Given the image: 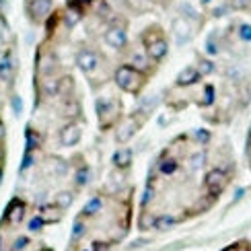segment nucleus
Masks as SVG:
<instances>
[{"instance_id":"1","label":"nucleus","mask_w":251,"mask_h":251,"mask_svg":"<svg viewBox=\"0 0 251 251\" xmlns=\"http://www.w3.org/2000/svg\"><path fill=\"white\" fill-rule=\"evenodd\" d=\"M142 46H144V51L154 64H161V62L167 58L169 54V41L165 37V31L161 25H149L144 31H142Z\"/></svg>"},{"instance_id":"2","label":"nucleus","mask_w":251,"mask_h":251,"mask_svg":"<svg viewBox=\"0 0 251 251\" xmlns=\"http://www.w3.org/2000/svg\"><path fill=\"white\" fill-rule=\"evenodd\" d=\"M113 80H116V85L124 93H128V95H140V91L146 87V82H149V75L132 64H120L116 68V72H113Z\"/></svg>"},{"instance_id":"3","label":"nucleus","mask_w":251,"mask_h":251,"mask_svg":"<svg viewBox=\"0 0 251 251\" xmlns=\"http://www.w3.org/2000/svg\"><path fill=\"white\" fill-rule=\"evenodd\" d=\"M120 111H122V105L116 99H99L97 101V113H99L101 128L103 130L111 128V126L120 120Z\"/></svg>"},{"instance_id":"4","label":"nucleus","mask_w":251,"mask_h":251,"mask_svg":"<svg viewBox=\"0 0 251 251\" xmlns=\"http://www.w3.org/2000/svg\"><path fill=\"white\" fill-rule=\"evenodd\" d=\"M226 185H228V175L223 169H212L204 177V190L208 192L210 198H218L225 192Z\"/></svg>"},{"instance_id":"5","label":"nucleus","mask_w":251,"mask_h":251,"mask_svg":"<svg viewBox=\"0 0 251 251\" xmlns=\"http://www.w3.org/2000/svg\"><path fill=\"white\" fill-rule=\"evenodd\" d=\"M103 39H105V44L113 50H124L128 46V29L126 25H120V23H113L105 29V33H103Z\"/></svg>"},{"instance_id":"6","label":"nucleus","mask_w":251,"mask_h":251,"mask_svg":"<svg viewBox=\"0 0 251 251\" xmlns=\"http://www.w3.org/2000/svg\"><path fill=\"white\" fill-rule=\"evenodd\" d=\"M99 64H101L99 56L89 48H82L76 54V66L85 72V75H93L95 70H99Z\"/></svg>"},{"instance_id":"7","label":"nucleus","mask_w":251,"mask_h":251,"mask_svg":"<svg viewBox=\"0 0 251 251\" xmlns=\"http://www.w3.org/2000/svg\"><path fill=\"white\" fill-rule=\"evenodd\" d=\"M51 8H54V0H29L27 2V15L31 21H44Z\"/></svg>"},{"instance_id":"8","label":"nucleus","mask_w":251,"mask_h":251,"mask_svg":"<svg viewBox=\"0 0 251 251\" xmlns=\"http://www.w3.org/2000/svg\"><path fill=\"white\" fill-rule=\"evenodd\" d=\"M82 138V130L78 124H66L64 128L60 130V144L62 146H76Z\"/></svg>"},{"instance_id":"9","label":"nucleus","mask_w":251,"mask_h":251,"mask_svg":"<svg viewBox=\"0 0 251 251\" xmlns=\"http://www.w3.org/2000/svg\"><path fill=\"white\" fill-rule=\"evenodd\" d=\"M202 78V75H200V70H198L196 66H185L179 75L175 76V87H179V89H183V87H192V85H196L198 80Z\"/></svg>"},{"instance_id":"10","label":"nucleus","mask_w":251,"mask_h":251,"mask_svg":"<svg viewBox=\"0 0 251 251\" xmlns=\"http://www.w3.org/2000/svg\"><path fill=\"white\" fill-rule=\"evenodd\" d=\"M173 35H175V39H177V44L179 46L187 44V41L192 39V27H190V23H187V19L177 17L173 21Z\"/></svg>"},{"instance_id":"11","label":"nucleus","mask_w":251,"mask_h":251,"mask_svg":"<svg viewBox=\"0 0 251 251\" xmlns=\"http://www.w3.org/2000/svg\"><path fill=\"white\" fill-rule=\"evenodd\" d=\"M23 216H25V204L21 202V200H13V202L8 204L6 212H4L6 223H10V225H19L21 221H23Z\"/></svg>"},{"instance_id":"12","label":"nucleus","mask_w":251,"mask_h":251,"mask_svg":"<svg viewBox=\"0 0 251 251\" xmlns=\"http://www.w3.org/2000/svg\"><path fill=\"white\" fill-rule=\"evenodd\" d=\"M140 124H142V122H136V116H132V118L126 120V122L120 126V130H118V142H128L132 136L138 132Z\"/></svg>"},{"instance_id":"13","label":"nucleus","mask_w":251,"mask_h":251,"mask_svg":"<svg viewBox=\"0 0 251 251\" xmlns=\"http://www.w3.org/2000/svg\"><path fill=\"white\" fill-rule=\"evenodd\" d=\"M132 159H134V152L130 149H120L113 154V165H116L118 169H128L132 165Z\"/></svg>"},{"instance_id":"14","label":"nucleus","mask_w":251,"mask_h":251,"mask_svg":"<svg viewBox=\"0 0 251 251\" xmlns=\"http://www.w3.org/2000/svg\"><path fill=\"white\" fill-rule=\"evenodd\" d=\"M13 70H15V62H13V56L8 54L2 56V60H0V80L8 82L10 78H13Z\"/></svg>"},{"instance_id":"15","label":"nucleus","mask_w":251,"mask_h":251,"mask_svg":"<svg viewBox=\"0 0 251 251\" xmlns=\"http://www.w3.org/2000/svg\"><path fill=\"white\" fill-rule=\"evenodd\" d=\"M208 13H210L214 19H221L228 13H233V10H231V6H228L226 0H216V2H212L210 6H208Z\"/></svg>"},{"instance_id":"16","label":"nucleus","mask_w":251,"mask_h":251,"mask_svg":"<svg viewBox=\"0 0 251 251\" xmlns=\"http://www.w3.org/2000/svg\"><path fill=\"white\" fill-rule=\"evenodd\" d=\"M151 64H154V62L146 56V51L144 54H140V51H136V54L132 56V66H136L138 70H142V72H146L149 75V70H151Z\"/></svg>"},{"instance_id":"17","label":"nucleus","mask_w":251,"mask_h":251,"mask_svg":"<svg viewBox=\"0 0 251 251\" xmlns=\"http://www.w3.org/2000/svg\"><path fill=\"white\" fill-rule=\"evenodd\" d=\"M101 208H103V198L95 196V198H91L85 206H82V214L85 216H97L101 212Z\"/></svg>"},{"instance_id":"18","label":"nucleus","mask_w":251,"mask_h":251,"mask_svg":"<svg viewBox=\"0 0 251 251\" xmlns=\"http://www.w3.org/2000/svg\"><path fill=\"white\" fill-rule=\"evenodd\" d=\"M177 167H179V163H177V159H173V156H165V159L159 161V171L163 175H173L177 171Z\"/></svg>"},{"instance_id":"19","label":"nucleus","mask_w":251,"mask_h":251,"mask_svg":"<svg viewBox=\"0 0 251 251\" xmlns=\"http://www.w3.org/2000/svg\"><path fill=\"white\" fill-rule=\"evenodd\" d=\"M25 140H27V144H25V151L33 152L35 149H39V142H41V138H39V134H37L33 128H27V132H25Z\"/></svg>"},{"instance_id":"20","label":"nucleus","mask_w":251,"mask_h":251,"mask_svg":"<svg viewBox=\"0 0 251 251\" xmlns=\"http://www.w3.org/2000/svg\"><path fill=\"white\" fill-rule=\"evenodd\" d=\"M233 13H251V0H226Z\"/></svg>"},{"instance_id":"21","label":"nucleus","mask_w":251,"mask_h":251,"mask_svg":"<svg viewBox=\"0 0 251 251\" xmlns=\"http://www.w3.org/2000/svg\"><path fill=\"white\" fill-rule=\"evenodd\" d=\"M175 218L169 216V214H163V216H156V221H154V228H159V231H167V228H171L175 226Z\"/></svg>"},{"instance_id":"22","label":"nucleus","mask_w":251,"mask_h":251,"mask_svg":"<svg viewBox=\"0 0 251 251\" xmlns=\"http://www.w3.org/2000/svg\"><path fill=\"white\" fill-rule=\"evenodd\" d=\"M54 204L60 208V210H66V208L72 204V194L70 192H62L54 198Z\"/></svg>"},{"instance_id":"23","label":"nucleus","mask_w":251,"mask_h":251,"mask_svg":"<svg viewBox=\"0 0 251 251\" xmlns=\"http://www.w3.org/2000/svg\"><path fill=\"white\" fill-rule=\"evenodd\" d=\"M54 66H56L54 56H44V58L39 60V70H41V75H50V72L54 70Z\"/></svg>"},{"instance_id":"24","label":"nucleus","mask_w":251,"mask_h":251,"mask_svg":"<svg viewBox=\"0 0 251 251\" xmlns=\"http://www.w3.org/2000/svg\"><path fill=\"white\" fill-rule=\"evenodd\" d=\"M75 179H76V185H87L89 181H91V171H89V167L85 165V167H80V169L76 171V175H75Z\"/></svg>"},{"instance_id":"25","label":"nucleus","mask_w":251,"mask_h":251,"mask_svg":"<svg viewBox=\"0 0 251 251\" xmlns=\"http://www.w3.org/2000/svg\"><path fill=\"white\" fill-rule=\"evenodd\" d=\"M196 68L200 70V75H202V76H208V75H212V72H214V62L202 58L200 62H198V66H196Z\"/></svg>"},{"instance_id":"26","label":"nucleus","mask_w":251,"mask_h":251,"mask_svg":"<svg viewBox=\"0 0 251 251\" xmlns=\"http://www.w3.org/2000/svg\"><path fill=\"white\" fill-rule=\"evenodd\" d=\"M237 35L245 44H251V23H241L237 27Z\"/></svg>"},{"instance_id":"27","label":"nucleus","mask_w":251,"mask_h":251,"mask_svg":"<svg viewBox=\"0 0 251 251\" xmlns=\"http://www.w3.org/2000/svg\"><path fill=\"white\" fill-rule=\"evenodd\" d=\"M44 91H46V95H48V97H54V95H58V93H60V80H56V78H50V80H46Z\"/></svg>"},{"instance_id":"28","label":"nucleus","mask_w":251,"mask_h":251,"mask_svg":"<svg viewBox=\"0 0 251 251\" xmlns=\"http://www.w3.org/2000/svg\"><path fill=\"white\" fill-rule=\"evenodd\" d=\"M85 231H87V226H85V223H82L80 221V218H78V221H75V226H72V241H76V239H80L82 235H85Z\"/></svg>"},{"instance_id":"29","label":"nucleus","mask_w":251,"mask_h":251,"mask_svg":"<svg viewBox=\"0 0 251 251\" xmlns=\"http://www.w3.org/2000/svg\"><path fill=\"white\" fill-rule=\"evenodd\" d=\"M44 225H46V221L44 218H41L39 214L37 216H33L29 221V231H33V233H37V231H41V228H44Z\"/></svg>"},{"instance_id":"30","label":"nucleus","mask_w":251,"mask_h":251,"mask_svg":"<svg viewBox=\"0 0 251 251\" xmlns=\"http://www.w3.org/2000/svg\"><path fill=\"white\" fill-rule=\"evenodd\" d=\"M33 163H35V159H33V154H31L29 151H25V156H23V163H21V167H19V171L21 173H25L29 167H33Z\"/></svg>"},{"instance_id":"31","label":"nucleus","mask_w":251,"mask_h":251,"mask_svg":"<svg viewBox=\"0 0 251 251\" xmlns=\"http://www.w3.org/2000/svg\"><path fill=\"white\" fill-rule=\"evenodd\" d=\"M212 101H214V87L206 85L204 87V101H202V105H212Z\"/></svg>"},{"instance_id":"32","label":"nucleus","mask_w":251,"mask_h":251,"mask_svg":"<svg viewBox=\"0 0 251 251\" xmlns=\"http://www.w3.org/2000/svg\"><path fill=\"white\" fill-rule=\"evenodd\" d=\"M206 163V152H196L194 156H192V169H200V167Z\"/></svg>"},{"instance_id":"33","label":"nucleus","mask_w":251,"mask_h":251,"mask_svg":"<svg viewBox=\"0 0 251 251\" xmlns=\"http://www.w3.org/2000/svg\"><path fill=\"white\" fill-rule=\"evenodd\" d=\"M218 50H221V48L214 44V37H208V41H206V51H208V54H210V56H216V54H218Z\"/></svg>"},{"instance_id":"34","label":"nucleus","mask_w":251,"mask_h":251,"mask_svg":"<svg viewBox=\"0 0 251 251\" xmlns=\"http://www.w3.org/2000/svg\"><path fill=\"white\" fill-rule=\"evenodd\" d=\"M27 245H29V239L27 237H19L15 241V245H13V251H23Z\"/></svg>"},{"instance_id":"35","label":"nucleus","mask_w":251,"mask_h":251,"mask_svg":"<svg viewBox=\"0 0 251 251\" xmlns=\"http://www.w3.org/2000/svg\"><path fill=\"white\" fill-rule=\"evenodd\" d=\"M13 109H15V116H19V113L23 111V101H21V97H13Z\"/></svg>"},{"instance_id":"36","label":"nucleus","mask_w":251,"mask_h":251,"mask_svg":"<svg viewBox=\"0 0 251 251\" xmlns=\"http://www.w3.org/2000/svg\"><path fill=\"white\" fill-rule=\"evenodd\" d=\"M196 138L200 140V142H204V144H206L208 140H210V134H208L206 130H198V132H196Z\"/></svg>"},{"instance_id":"37","label":"nucleus","mask_w":251,"mask_h":251,"mask_svg":"<svg viewBox=\"0 0 251 251\" xmlns=\"http://www.w3.org/2000/svg\"><path fill=\"white\" fill-rule=\"evenodd\" d=\"M223 251H235V247L231 245V247H226V249H223Z\"/></svg>"},{"instance_id":"38","label":"nucleus","mask_w":251,"mask_h":251,"mask_svg":"<svg viewBox=\"0 0 251 251\" xmlns=\"http://www.w3.org/2000/svg\"><path fill=\"white\" fill-rule=\"evenodd\" d=\"M0 183H2V169H0Z\"/></svg>"},{"instance_id":"39","label":"nucleus","mask_w":251,"mask_h":251,"mask_svg":"<svg viewBox=\"0 0 251 251\" xmlns=\"http://www.w3.org/2000/svg\"><path fill=\"white\" fill-rule=\"evenodd\" d=\"M0 247H2V237H0Z\"/></svg>"},{"instance_id":"40","label":"nucleus","mask_w":251,"mask_h":251,"mask_svg":"<svg viewBox=\"0 0 251 251\" xmlns=\"http://www.w3.org/2000/svg\"><path fill=\"white\" fill-rule=\"evenodd\" d=\"M41 251H51V249H41Z\"/></svg>"},{"instance_id":"41","label":"nucleus","mask_w":251,"mask_h":251,"mask_svg":"<svg viewBox=\"0 0 251 251\" xmlns=\"http://www.w3.org/2000/svg\"><path fill=\"white\" fill-rule=\"evenodd\" d=\"M163 2H165V0H163Z\"/></svg>"}]
</instances>
